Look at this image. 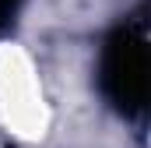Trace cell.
I'll list each match as a JSON object with an SVG mask.
<instances>
[{
    "mask_svg": "<svg viewBox=\"0 0 151 148\" xmlns=\"http://www.w3.org/2000/svg\"><path fill=\"white\" fill-rule=\"evenodd\" d=\"M99 81L116 113L137 116L148 102V39L141 18L116 25L102 46Z\"/></svg>",
    "mask_w": 151,
    "mask_h": 148,
    "instance_id": "1",
    "label": "cell"
},
{
    "mask_svg": "<svg viewBox=\"0 0 151 148\" xmlns=\"http://www.w3.org/2000/svg\"><path fill=\"white\" fill-rule=\"evenodd\" d=\"M18 7H21V0H0V28L18 14Z\"/></svg>",
    "mask_w": 151,
    "mask_h": 148,
    "instance_id": "2",
    "label": "cell"
}]
</instances>
